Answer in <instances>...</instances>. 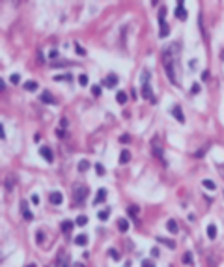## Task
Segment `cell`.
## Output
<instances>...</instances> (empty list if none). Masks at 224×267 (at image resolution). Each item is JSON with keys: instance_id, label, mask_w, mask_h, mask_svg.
Masks as SVG:
<instances>
[{"instance_id": "obj_30", "label": "cell", "mask_w": 224, "mask_h": 267, "mask_svg": "<svg viewBox=\"0 0 224 267\" xmlns=\"http://www.w3.org/2000/svg\"><path fill=\"white\" fill-rule=\"evenodd\" d=\"M79 84H80V86H88V77H86V75H80V77H79Z\"/></svg>"}, {"instance_id": "obj_22", "label": "cell", "mask_w": 224, "mask_h": 267, "mask_svg": "<svg viewBox=\"0 0 224 267\" xmlns=\"http://www.w3.org/2000/svg\"><path fill=\"white\" fill-rule=\"evenodd\" d=\"M157 241L163 243V245H166L168 249H176V243H174V241H168V239H164V237H157Z\"/></svg>"}, {"instance_id": "obj_18", "label": "cell", "mask_w": 224, "mask_h": 267, "mask_svg": "<svg viewBox=\"0 0 224 267\" xmlns=\"http://www.w3.org/2000/svg\"><path fill=\"white\" fill-rule=\"evenodd\" d=\"M166 228H168V232H170V234H178V224H176V221H174V219H170V221L166 222Z\"/></svg>"}, {"instance_id": "obj_36", "label": "cell", "mask_w": 224, "mask_h": 267, "mask_svg": "<svg viewBox=\"0 0 224 267\" xmlns=\"http://www.w3.org/2000/svg\"><path fill=\"white\" fill-rule=\"evenodd\" d=\"M206 151H207V146H204V148H202L200 151H196V153H194V157H198V159H200V157H202V155H204Z\"/></svg>"}, {"instance_id": "obj_28", "label": "cell", "mask_w": 224, "mask_h": 267, "mask_svg": "<svg viewBox=\"0 0 224 267\" xmlns=\"http://www.w3.org/2000/svg\"><path fill=\"white\" fill-rule=\"evenodd\" d=\"M52 79H54V80H56V82H58V80H69V79H71V77H69V75H54V77H52Z\"/></svg>"}, {"instance_id": "obj_33", "label": "cell", "mask_w": 224, "mask_h": 267, "mask_svg": "<svg viewBox=\"0 0 224 267\" xmlns=\"http://www.w3.org/2000/svg\"><path fill=\"white\" fill-rule=\"evenodd\" d=\"M198 92H200V84H193V86H191V93L194 95V93H198Z\"/></svg>"}, {"instance_id": "obj_11", "label": "cell", "mask_w": 224, "mask_h": 267, "mask_svg": "<svg viewBox=\"0 0 224 267\" xmlns=\"http://www.w3.org/2000/svg\"><path fill=\"white\" fill-rule=\"evenodd\" d=\"M39 155H41V157H45L49 163H52V159H54V157H52V151H50V148H47V146L39 148Z\"/></svg>"}, {"instance_id": "obj_2", "label": "cell", "mask_w": 224, "mask_h": 267, "mask_svg": "<svg viewBox=\"0 0 224 267\" xmlns=\"http://www.w3.org/2000/svg\"><path fill=\"white\" fill-rule=\"evenodd\" d=\"M88 187L86 185H82V183H75L73 185V202L75 204H82L84 202V198L88 196Z\"/></svg>"}, {"instance_id": "obj_34", "label": "cell", "mask_w": 224, "mask_h": 267, "mask_svg": "<svg viewBox=\"0 0 224 267\" xmlns=\"http://www.w3.org/2000/svg\"><path fill=\"white\" fill-rule=\"evenodd\" d=\"M92 92H93V95L97 97V95H101V86H92Z\"/></svg>"}, {"instance_id": "obj_37", "label": "cell", "mask_w": 224, "mask_h": 267, "mask_svg": "<svg viewBox=\"0 0 224 267\" xmlns=\"http://www.w3.org/2000/svg\"><path fill=\"white\" fill-rule=\"evenodd\" d=\"M108 252H110V256H112V260H120V254H118V250H114V249H110Z\"/></svg>"}, {"instance_id": "obj_32", "label": "cell", "mask_w": 224, "mask_h": 267, "mask_svg": "<svg viewBox=\"0 0 224 267\" xmlns=\"http://www.w3.org/2000/svg\"><path fill=\"white\" fill-rule=\"evenodd\" d=\"M183 262H185V264H193V256H191V252H185Z\"/></svg>"}, {"instance_id": "obj_26", "label": "cell", "mask_w": 224, "mask_h": 267, "mask_svg": "<svg viewBox=\"0 0 224 267\" xmlns=\"http://www.w3.org/2000/svg\"><path fill=\"white\" fill-rule=\"evenodd\" d=\"M88 168H90V163H88V161H80V163H79V172H86Z\"/></svg>"}, {"instance_id": "obj_25", "label": "cell", "mask_w": 224, "mask_h": 267, "mask_svg": "<svg viewBox=\"0 0 224 267\" xmlns=\"http://www.w3.org/2000/svg\"><path fill=\"white\" fill-rule=\"evenodd\" d=\"M116 101H118V103H125V101H127V93H125V92H118V93H116Z\"/></svg>"}, {"instance_id": "obj_14", "label": "cell", "mask_w": 224, "mask_h": 267, "mask_svg": "<svg viewBox=\"0 0 224 267\" xmlns=\"http://www.w3.org/2000/svg\"><path fill=\"white\" fill-rule=\"evenodd\" d=\"M206 234H207L209 239H215V237H217V226H215V224H209L207 230H206Z\"/></svg>"}, {"instance_id": "obj_42", "label": "cell", "mask_w": 224, "mask_h": 267, "mask_svg": "<svg viewBox=\"0 0 224 267\" xmlns=\"http://www.w3.org/2000/svg\"><path fill=\"white\" fill-rule=\"evenodd\" d=\"M32 202H34V204H39V198H37V196L34 194V196H32Z\"/></svg>"}, {"instance_id": "obj_13", "label": "cell", "mask_w": 224, "mask_h": 267, "mask_svg": "<svg viewBox=\"0 0 224 267\" xmlns=\"http://www.w3.org/2000/svg\"><path fill=\"white\" fill-rule=\"evenodd\" d=\"M118 230H120L122 234H125V232L129 230V222H127L125 219H120V221H118Z\"/></svg>"}, {"instance_id": "obj_40", "label": "cell", "mask_w": 224, "mask_h": 267, "mask_svg": "<svg viewBox=\"0 0 224 267\" xmlns=\"http://www.w3.org/2000/svg\"><path fill=\"white\" fill-rule=\"evenodd\" d=\"M209 79V71H202V80H207Z\"/></svg>"}, {"instance_id": "obj_43", "label": "cell", "mask_w": 224, "mask_h": 267, "mask_svg": "<svg viewBox=\"0 0 224 267\" xmlns=\"http://www.w3.org/2000/svg\"><path fill=\"white\" fill-rule=\"evenodd\" d=\"M73 267H86V265H82V264H75Z\"/></svg>"}, {"instance_id": "obj_3", "label": "cell", "mask_w": 224, "mask_h": 267, "mask_svg": "<svg viewBox=\"0 0 224 267\" xmlns=\"http://www.w3.org/2000/svg\"><path fill=\"white\" fill-rule=\"evenodd\" d=\"M164 15H166V7H163V9L159 11V24H161L159 37H166V36L170 34V28H168V24H166V21H164Z\"/></svg>"}, {"instance_id": "obj_44", "label": "cell", "mask_w": 224, "mask_h": 267, "mask_svg": "<svg viewBox=\"0 0 224 267\" xmlns=\"http://www.w3.org/2000/svg\"><path fill=\"white\" fill-rule=\"evenodd\" d=\"M26 267H36V264H30V265H26Z\"/></svg>"}, {"instance_id": "obj_39", "label": "cell", "mask_w": 224, "mask_h": 267, "mask_svg": "<svg viewBox=\"0 0 224 267\" xmlns=\"http://www.w3.org/2000/svg\"><path fill=\"white\" fill-rule=\"evenodd\" d=\"M142 267H155V265H153V262H150V260H144V262H142Z\"/></svg>"}, {"instance_id": "obj_23", "label": "cell", "mask_w": 224, "mask_h": 267, "mask_svg": "<svg viewBox=\"0 0 224 267\" xmlns=\"http://www.w3.org/2000/svg\"><path fill=\"white\" fill-rule=\"evenodd\" d=\"M202 185H204L206 189H209V191H215V187H217V185H215V181H211V179H204V181H202Z\"/></svg>"}, {"instance_id": "obj_21", "label": "cell", "mask_w": 224, "mask_h": 267, "mask_svg": "<svg viewBox=\"0 0 224 267\" xmlns=\"http://www.w3.org/2000/svg\"><path fill=\"white\" fill-rule=\"evenodd\" d=\"M86 222H88V217H86V215H79L77 221H75L77 226H86Z\"/></svg>"}, {"instance_id": "obj_31", "label": "cell", "mask_w": 224, "mask_h": 267, "mask_svg": "<svg viewBox=\"0 0 224 267\" xmlns=\"http://www.w3.org/2000/svg\"><path fill=\"white\" fill-rule=\"evenodd\" d=\"M22 217H24L26 221H32V219H34V215H32V211H28V209H22Z\"/></svg>"}, {"instance_id": "obj_29", "label": "cell", "mask_w": 224, "mask_h": 267, "mask_svg": "<svg viewBox=\"0 0 224 267\" xmlns=\"http://www.w3.org/2000/svg\"><path fill=\"white\" fill-rule=\"evenodd\" d=\"M9 80H11L13 84H19V82H21V75H17V73H13V75L9 77Z\"/></svg>"}, {"instance_id": "obj_20", "label": "cell", "mask_w": 224, "mask_h": 267, "mask_svg": "<svg viewBox=\"0 0 224 267\" xmlns=\"http://www.w3.org/2000/svg\"><path fill=\"white\" fill-rule=\"evenodd\" d=\"M127 213H129L131 217H136V215L140 213V207H138V206H129V207H127Z\"/></svg>"}, {"instance_id": "obj_1", "label": "cell", "mask_w": 224, "mask_h": 267, "mask_svg": "<svg viewBox=\"0 0 224 267\" xmlns=\"http://www.w3.org/2000/svg\"><path fill=\"white\" fill-rule=\"evenodd\" d=\"M179 50H181L179 43H172L166 50H163V65H164L166 77L170 79L172 84H179V79H178V75H176V62H178Z\"/></svg>"}, {"instance_id": "obj_5", "label": "cell", "mask_w": 224, "mask_h": 267, "mask_svg": "<svg viewBox=\"0 0 224 267\" xmlns=\"http://www.w3.org/2000/svg\"><path fill=\"white\" fill-rule=\"evenodd\" d=\"M105 88H116V84H118V77L114 75V73H110V75H107L105 77Z\"/></svg>"}, {"instance_id": "obj_24", "label": "cell", "mask_w": 224, "mask_h": 267, "mask_svg": "<svg viewBox=\"0 0 224 267\" xmlns=\"http://www.w3.org/2000/svg\"><path fill=\"white\" fill-rule=\"evenodd\" d=\"M97 217H99V221H107V219L110 217V209H103V211H99V213H97Z\"/></svg>"}, {"instance_id": "obj_10", "label": "cell", "mask_w": 224, "mask_h": 267, "mask_svg": "<svg viewBox=\"0 0 224 267\" xmlns=\"http://www.w3.org/2000/svg\"><path fill=\"white\" fill-rule=\"evenodd\" d=\"M41 101H43L45 105H56V99L52 97L50 92H43V93H41Z\"/></svg>"}, {"instance_id": "obj_27", "label": "cell", "mask_w": 224, "mask_h": 267, "mask_svg": "<svg viewBox=\"0 0 224 267\" xmlns=\"http://www.w3.org/2000/svg\"><path fill=\"white\" fill-rule=\"evenodd\" d=\"M95 172H97V176H105V168H103V164H101V163H97V164H95Z\"/></svg>"}, {"instance_id": "obj_17", "label": "cell", "mask_w": 224, "mask_h": 267, "mask_svg": "<svg viewBox=\"0 0 224 267\" xmlns=\"http://www.w3.org/2000/svg\"><path fill=\"white\" fill-rule=\"evenodd\" d=\"M73 226H75V222H71V221H64L60 228H62V232H64V234H67V232H71V228H73Z\"/></svg>"}, {"instance_id": "obj_7", "label": "cell", "mask_w": 224, "mask_h": 267, "mask_svg": "<svg viewBox=\"0 0 224 267\" xmlns=\"http://www.w3.org/2000/svg\"><path fill=\"white\" fill-rule=\"evenodd\" d=\"M172 114H174V118L179 122V123H185V116H183V110L176 105V107H172Z\"/></svg>"}, {"instance_id": "obj_9", "label": "cell", "mask_w": 224, "mask_h": 267, "mask_svg": "<svg viewBox=\"0 0 224 267\" xmlns=\"http://www.w3.org/2000/svg\"><path fill=\"white\" fill-rule=\"evenodd\" d=\"M107 196H108V194H107V189H99V191H97V194H95V198H93V204L97 206V204L105 202V200H107Z\"/></svg>"}, {"instance_id": "obj_15", "label": "cell", "mask_w": 224, "mask_h": 267, "mask_svg": "<svg viewBox=\"0 0 224 267\" xmlns=\"http://www.w3.org/2000/svg\"><path fill=\"white\" fill-rule=\"evenodd\" d=\"M86 243H88V236L80 234V236H77V237H75V245H79V247H84Z\"/></svg>"}, {"instance_id": "obj_16", "label": "cell", "mask_w": 224, "mask_h": 267, "mask_svg": "<svg viewBox=\"0 0 224 267\" xmlns=\"http://www.w3.org/2000/svg\"><path fill=\"white\" fill-rule=\"evenodd\" d=\"M24 90H26V92H36V90H37V82H36V80L24 82Z\"/></svg>"}, {"instance_id": "obj_41", "label": "cell", "mask_w": 224, "mask_h": 267, "mask_svg": "<svg viewBox=\"0 0 224 267\" xmlns=\"http://www.w3.org/2000/svg\"><path fill=\"white\" fill-rule=\"evenodd\" d=\"M75 49H77V52H79V54H84V50L80 49V45H79V43H75Z\"/></svg>"}, {"instance_id": "obj_19", "label": "cell", "mask_w": 224, "mask_h": 267, "mask_svg": "<svg viewBox=\"0 0 224 267\" xmlns=\"http://www.w3.org/2000/svg\"><path fill=\"white\" fill-rule=\"evenodd\" d=\"M15 183H17V179H15L13 176H7V178H6V189H7V191H11Z\"/></svg>"}, {"instance_id": "obj_35", "label": "cell", "mask_w": 224, "mask_h": 267, "mask_svg": "<svg viewBox=\"0 0 224 267\" xmlns=\"http://www.w3.org/2000/svg\"><path fill=\"white\" fill-rule=\"evenodd\" d=\"M56 136H58V138H65V131L58 127V129H56Z\"/></svg>"}, {"instance_id": "obj_6", "label": "cell", "mask_w": 224, "mask_h": 267, "mask_svg": "<svg viewBox=\"0 0 224 267\" xmlns=\"http://www.w3.org/2000/svg\"><path fill=\"white\" fill-rule=\"evenodd\" d=\"M142 97H144V99H151V101L155 103V97H153L151 88H150V84H148V82H146V84H142Z\"/></svg>"}, {"instance_id": "obj_12", "label": "cell", "mask_w": 224, "mask_h": 267, "mask_svg": "<svg viewBox=\"0 0 224 267\" xmlns=\"http://www.w3.org/2000/svg\"><path fill=\"white\" fill-rule=\"evenodd\" d=\"M131 161V153H129V150H122V153H120V163L122 164H127Z\"/></svg>"}, {"instance_id": "obj_4", "label": "cell", "mask_w": 224, "mask_h": 267, "mask_svg": "<svg viewBox=\"0 0 224 267\" xmlns=\"http://www.w3.org/2000/svg\"><path fill=\"white\" fill-rule=\"evenodd\" d=\"M176 17H178L179 21H185V19H187V9H185V4H183V2H179V4L176 6Z\"/></svg>"}, {"instance_id": "obj_38", "label": "cell", "mask_w": 224, "mask_h": 267, "mask_svg": "<svg viewBox=\"0 0 224 267\" xmlns=\"http://www.w3.org/2000/svg\"><path fill=\"white\" fill-rule=\"evenodd\" d=\"M129 140H131V136H129V135H122V136H120V142H123V144H127Z\"/></svg>"}, {"instance_id": "obj_8", "label": "cell", "mask_w": 224, "mask_h": 267, "mask_svg": "<svg viewBox=\"0 0 224 267\" xmlns=\"http://www.w3.org/2000/svg\"><path fill=\"white\" fill-rule=\"evenodd\" d=\"M49 200H50V204H54V206H60L62 202H64V196H62V193H50V196H49Z\"/></svg>"}]
</instances>
